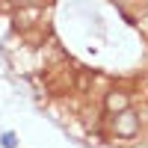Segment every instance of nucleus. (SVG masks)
<instances>
[{"label":"nucleus","instance_id":"1","mask_svg":"<svg viewBox=\"0 0 148 148\" xmlns=\"http://www.w3.org/2000/svg\"><path fill=\"white\" fill-rule=\"evenodd\" d=\"M139 130V119L130 113V110H121V113H116V133L121 139H133Z\"/></svg>","mask_w":148,"mask_h":148},{"label":"nucleus","instance_id":"2","mask_svg":"<svg viewBox=\"0 0 148 148\" xmlns=\"http://www.w3.org/2000/svg\"><path fill=\"white\" fill-rule=\"evenodd\" d=\"M130 107V95L127 92H107V98H104V110L107 113H121V110H127Z\"/></svg>","mask_w":148,"mask_h":148},{"label":"nucleus","instance_id":"3","mask_svg":"<svg viewBox=\"0 0 148 148\" xmlns=\"http://www.w3.org/2000/svg\"><path fill=\"white\" fill-rule=\"evenodd\" d=\"M3 145L6 148H15V133H3Z\"/></svg>","mask_w":148,"mask_h":148}]
</instances>
